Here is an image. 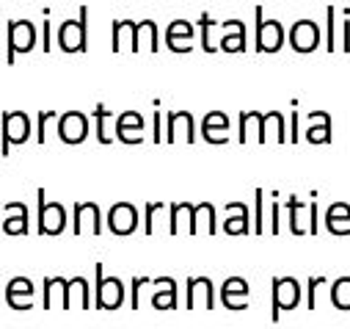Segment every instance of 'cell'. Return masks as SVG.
<instances>
[{
  "instance_id": "cell-1",
  "label": "cell",
  "mask_w": 350,
  "mask_h": 329,
  "mask_svg": "<svg viewBox=\"0 0 350 329\" xmlns=\"http://www.w3.org/2000/svg\"><path fill=\"white\" fill-rule=\"evenodd\" d=\"M58 47L64 53H83L89 47V9H80L77 20H66L58 28Z\"/></svg>"
},
{
  "instance_id": "cell-2",
  "label": "cell",
  "mask_w": 350,
  "mask_h": 329,
  "mask_svg": "<svg viewBox=\"0 0 350 329\" xmlns=\"http://www.w3.org/2000/svg\"><path fill=\"white\" fill-rule=\"evenodd\" d=\"M39 199V235H61L66 227V210L61 202H50L44 197V188L36 191Z\"/></svg>"
},
{
  "instance_id": "cell-3",
  "label": "cell",
  "mask_w": 350,
  "mask_h": 329,
  "mask_svg": "<svg viewBox=\"0 0 350 329\" xmlns=\"http://www.w3.org/2000/svg\"><path fill=\"white\" fill-rule=\"evenodd\" d=\"M256 50L259 53H279L284 45V28L279 20L262 17V6H256Z\"/></svg>"
},
{
  "instance_id": "cell-4",
  "label": "cell",
  "mask_w": 350,
  "mask_h": 329,
  "mask_svg": "<svg viewBox=\"0 0 350 329\" xmlns=\"http://www.w3.org/2000/svg\"><path fill=\"white\" fill-rule=\"evenodd\" d=\"M3 122V147H0V155H9L12 144H25L31 136V119L23 111H6L0 117Z\"/></svg>"
},
{
  "instance_id": "cell-5",
  "label": "cell",
  "mask_w": 350,
  "mask_h": 329,
  "mask_svg": "<svg viewBox=\"0 0 350 329\" xmlns=\"http://www.w3.org/2000/svg\"><path fill=\"white\" fill-rule=\"evenodd\" d=\"M97 269V310H116L124 302V282L119 277H105L103 263L94 266Z\"/></svg>"
},
{
  "instance_id": "cell-6",
  "label": "cell",
  "mask_w": 350,
  "mask_h": 329,
  "mask_svg": "<svg viewBox=\"0 0 350 329\" xmlns=\"http://www.w3.org/2000/svg\"><path fill=\"white\" fill-rule=\"evenodd\" d=\"M301 282L295 277H279L273 280V313L271 318L279 321L282 310H295L301 304Z\"/></svg>"
},
{
  "instance_id": "cell-7",
  "label": "cell",
  "mask_w": 350,
  "mask_h": 329,
  "mask_svg": "<svg viewBox=\"0 0 350 329\" xmlns=\"http://www.w3.org/2000/svg\"><path fill=\"white\" fill-rule=\"evenodd\" d=\"M36 45V28L31 20H14L9 23V53H6V61L14 64L17 53H31Z\"/></svg>"
},
{
  "instance_id": "cell-8",
  "label": "cell",
  "mask_w": 350,
  "mask_h": 329,
  "mask_svg": "<svg viewBox=\"0 0 350 329\" xmlns=\"http://www.w3.org/2000/svg\"><path fill=\"white\" fill-rule=\"evenodd\" d=\"M290 47L295 53H312L320 47V25L314 20H298L290 28Z\"/></svg>"
},
{
  "instance_id": "cell-9",
  "label": "cell",
  "mask_w": 350,
  "mask_h": 329,
  "mask_svg": "<svg viewBox=\"0 0 350 329\" xmlns=\"http://www.w3.org/2000/svg\"><path fill=\"white\" fill-rule=\"evenodd\" d=\"M72 232H75V235H83V232L100 235V232H103V216H100L97 202H77V205H75Z\"/></svg>"
},
{
  "instance_id": "cell-10",
  "label": "cell",
  "mask_w": 350,
  "mask_h": 329,
  "mask_svg": "<svg viewBox=\"0 0 350 329\" xmlns=\"http://www.w3.org/2000/svg\"><path fill=\"white\" fill-rule=\"evenodd\" d=\"M89 136V119L80 111H66L64 117H58V138L64 144H80Z\"/></svg>"
},
{
  "instance_id": "cell-11",
  "label": "cell",
  "mask_w": 350,
  "mask_h": 329,
  "mask_svg": "<svg viewBox=\"0 0 350 329\" xmlns=\"http://www.w3.org/2000/svg\"><path fill=\"white\" fill-rule=\"evenodd\" d=\"M165 141L177 144V141H196V130H193V117L191 111H168V130H165Z\"/></svg>"
},
{
  "instance_id": "cell-12",
  "label": "cell",
  "mask_w": 350,
  "mask_h": 329,
  "mask_svg": "<svg viewBox=\"0 0 350 329\" xmlns=\"http://www.w3.org/2000/svg\"><path fill=\"white\" fill-rule=\"evenodd\" d=\"M188 310H213L215 307V291H213V280L210 277H191L188 280V299H185Z\"/></svg>"
},
{
  "instance_id": "cell-13",
  "label": "cell",
  "mask_w": 350,
  "mask_h": 329,
  "mask_svg": "<svg viewBox=\"0 0 350 329\" xmlns=\"http://www.w3.org/2000/svg\"><path fill=\"white\" fill-rule=\"evenodd\" d=\"M193 25L188 20H174L165 31V47L171 53H191L193 50Z\"/></svg>"
},
{
  "instance_id": "cell-14",
  "label": "cell",
  "mask_w": 350,
  "mask_h": 329,
  "mask_svg": "<svg viewBox=\"0 0 350 329\" xmlns=\"http://www.w3.org/2000/svg\"><path fill=\"white\" fill-rule=\"evenodd\" d=\"M108 227H111V232H116V235H130V232H135V227H138V210H135L130 202H116V205L108 210Z\"/></svg>"
},
{
  "instance_id": "cell-15",
  "label": "cell",
  "mask_w": 350,
  "mask_h": 329,
  "mask_svg": "<svg viewBox=\"0 0 350 329\" xmlns=\"http://www.w3.org/2000/svg\"><path fill=\"white\" fill-rule=\"evenodd\" d=\"M116 138L124 144H141L144 141V117L138 111H124L116 119Z\"/></svg>"
},
{
  "instance_id": "cell-16",
  "label": "cell",
  "mask_w": 350,
  "mask_h": 329,
  "mask_svg": "<svg viewBox=\"0 0 350 329\" xmlns=\"http://www.w3.org/2000/svg\"><path fill=\"white\" fill-rule=\"evenodd\" d=\"M221 302L226 310H245L248 307V282L243 277H229L221 285Z\"/></svg>"
},
{
  "instance_id": "cell-17",
  "label": "cell",
  "mask_w": 350,
  "mask_h": 329,
  "mask_svg": "<svg viewBox=\"0 0 350 329\" xmlns=\"http://www.w3.org/2000/svg\"><path fill=\"white\" fill-rule=\"evenodd\" d=\"M202 136L210 144H226L229 141V117L224 111H210L202 122Z\"/></svg>"
},
{
  "instance_id": "cell-18",
  "label": "cell",
  "mask_w": 350,
  "mask_h": 329,
  "mask_svg": "<svg viewBox=\"0 0 350 329\" xmlns=\"http://www.w3.org/2000/svg\"><path fill=\"white\" fill-rule=\"evenodd\" d=\"M31 296H33V282L28 277H14L6 285V302L12 310H31Z\"/></svg>"
},
{
  "instance_id": "cell-19",
  "label": "cell",
  "mask_w": 350,
  "mask_h": 329,
  "mask_svg": "<svg viewBox=\"0 0 350 329\" xmlns=\"http://www.w3.org/2000/svg\"><path fill=\"white\" fill-rule=\"evenodd\" d=\"M193 208L196 205H191V202H177V205L168 208L171 210V219H168V232L171 235H183V232L191 235V230H193Z\"/></svg>"
},
{
  "instance_id": "cell-20",
  "label": "cell",
  "mask_w": 350,
  "mask_h": 329,
  "mask_svg": "<svg viewBox=\"0 0 350 329\" xmlns=\"http://www.w3.org/2000/svg\"><path fill=\"white\" fill-rule=\"evenodd\" d=\"M152 285H157V291L152 293L154 310H177V282L171 277H157L152 280Z\"/></svg>"
},
{
  "instance_id": "cell-21",
  "label": "cell",
  "mask_w": 350,
  "mask_h": 329,
  "mask_svg": "<svg viewBox=\"0 0 350 329\" xmlns=\"http://www.w3.org/2000/svg\"><path fill=\"white\" fill-rule=\"evenodd\" d=\"M28 221H31V216H28V208L23 205V202H9L6 205V221H3V230L9 232V235H28Z\"/></svg>"
},
{
  "instance_id": "cell-22",
  "label": "cell",
  "mask_w": 350,
  "mask_h": 329,
  "mask_svg": "<svg viewBox=\"0 0 350 329\" xmlns=\"http://www.w3.org/2000/svg\"><path fill=\"white\" fill-rule=\"evenodd\" d=\"M226 221H224V232L229 235H245L251 232V224H248V208L243 202H229L226 205Z\"/></svg>"
},
{
  "instance_id": "cell-23",
  "label": "cell",
  "mask_w": 350,
  "mask_h": 329,
  "mask_svg": "<svg viewBox=\"0 0 350 329\" xmlns=\"http://www.w3.org/2000/svg\"><path fill=\"white\" fill-rule=\"evenodd\" d=\"M325 227L334 235H350V205L347 202H334L325 213Z\"/></svg>"
},
{
  "instance_id": "cell-24",
  "label": "cell",
  "mask_w": 350,
  "mask_h": 329,
  "mask_svg": "<svg viewBox=\"0 0 350 329\" xmlns=\"http://www.w3.org/2000/svg\"><path fill=\"white\" fill-rule=\"evenodd\" d=\"M287 130H284V117H282V111H268V114H262V133H259V144H265V141H271V136H276V141H287V136H284Z\"/></svg>"
},
{
  "instance_id": "cell-25",
  "label": "cell",
  "mask_w": 350,
  "mask_h": 329,
  "mask_svg": "<svg viewBox=\"0 0 350 329\" xmlns=\"http://www.w3.org/2000/svg\"><path fill=\"white\" fill-rule=\"evenodd\" d=\"M75 304L80 310H89V304H92V299H89V282H85V277H75L66 285V310H72Z\"/></svg>"
},
{
  "instance_id": "cell-26",
  "label": "cell",
  "mask_w": 350,
  "mask_h": 329,
  "mask_svg": "<svg viewBox=\"0 0 350 329\" xmlns=\"http://www.w3.org/2000/svg\"><path fill=\"white\" fill-rule=\"evenodd\" d=\"M66 285H69V280H64V277H47L44 280V310H53L55 302L66 310Z\"/></svg>"
},
{
  "instance_id": "cell-27",
  "label": "cell",
  "mask_w": 350,
  "mask_h": 329,
  "mask_svg": "<svg viewBox=\"0 0 350 329\" xmlns=\"http://www.w3.org/2000/svg\"><path fill=\"white\" fill-rule=\"evenodd\" d=\"M135 25L138 23H133V20H116L113 23V53H122L124 47H135Z\"/></svg>"
},
{
  "instance_id": "cell-28",
  "label": "cell",
  "mask_w": 350,
  "mask_h": 329,
  "mask_svg": "<svg viewBox=\"0 0 350 329\" xmlns=\"http://www.w3.org/2000/svg\"><path fill=\"white\" fill-rule=\"evenodd\" d=\"M218 227H215V208L210 205V202H199L196 208H193V230H191V235H199V232H215Z\"/></svg>"
},
{
  "instance_id": "cell-29",
  "label": "cell",
  "mask_w": 350,
  "mask_h": 329,
  "mask_svg": "<svg viewBox=\"0 0 350 329\" xmlns=\"http://www.w3.org/2000/svg\"><path fill=\"white\" fill-rule=\"evenodd\" d=\"M157 50L160 45H157V25H154V20H141L138 25H135V47H133V53H138V50Z\"/></svg>"
},
{
  "instance_id": "cell-30",
  "label": "cell",
  "mask_w": 350,
  "mask_h": 329,
  "mask_svg": "<svg viewBox=\"0 0 350 329\" xmlns=\"http://www.w3.org/2000/svg\"><path fill=\"white\" fill-rule=\"evenodd\" d=\"M251 133H256V141H259V133H262V114L259 111H243L240 114V144H245L251 138Z\"/></svg>"
},
{
  "instance_id": "cell-31",
  "label": "cell",
  "mask_w": 350,
  "mask_h": 329,
  "mask_svg": "<svg viewBox=\"0 0 350 329\" xmlns=\"http://www.w3.org/2000/svg\"><path fill=\"white\" fill-rule=\"evenodd\" d=\"M218 47L226 50V53H243V50H245V25L237 23V25L232 28V34H226V36L221 39Z\"/></svg>"
},
{
  "instance_id": "cell-32",
  "label": "cell",
  "mask_w": 350,
  "mask_h": 329,
  "mask_svg": "<svg viewBox=\"0 0 350 329\" xmlns=\"http://www.w3.org/2000/svg\"><path fill=\"white\" fill-rule=\"evenodd\" d=\"M331 302L336 310H350V277H339L331 285Z\"/></svg>"
},
{
  "instance_id": "cell-33",
  "label": "cell",
  "mask_w": 350,
  "mask_h": 329,
  "mask_svg": "<svg viewBox=\"0 0 350 329\" xmlns=\"http://www.w3.org/2000/svg\"><path fill=\"white\" fill-rule=\"evenodd\" d=\"M304 208H306V205H304V202H301L298 197H290V199H287V213H290V230H293L295 235H304V232H309V230H306V227L301 224V221H304V219H301V210H304Z\"/></svg>"
},
{
  "instance_id": "cell-34",
  "label": "cell",
  "mask_w": 350,
  "mask_h": 329,
  "mask_svg": "<svg viewBox=\"0 0 350 329\" xmlns=\"http://www.w3.org/2000/svg\"><path fill=\"white\" fill-rule=\"evenodd\" d=\"M94 119H97V138H100V144H111L113 138H111V133H108V119H111V111L100 103L97 108H94Z\"/></svg>"
},
{
  "instance_id": "cell-35",
  "label": "cell",
  "mask_w": 350,
  "mask_h": 329,
  "mask_svg": "<svg viewBox=\"0 0 350 329\" xmlns=\"http://www.w3.org/2000/svg\"><path fill=\"white\" fill-rule=\"evenodd\" d=\"M306 141H312V144H328V141H331V119H325L320 127L312 125V127L306 130Z\"/></svg>"
},
{
  "instance_id": "cell-36",
  "label": "cell",
  "mask_w": 350,
  "mask_h": 329,
  "mask_svg": "<svg viewBox=\"0 0 350 329\" xmlns=\"http://www.w3.org/2000/svg\"><path fill=\"white\" fill-rule=\"evenodd\" d=\"M199 25H202V47H204L207 53H215L218 47L213 45V20H210V14H207V12L202 14V20H199Z\"/></svg>"
},
{
  "instance_id": "cell-37",
  "label": "cell",
  "mask_w": 350,
  "mask_h": 329,
  "mask_svg": "<svg viewBox=\"0 0 350 329\" xmlns=\"http://www.w3.org/2000/svg\"><path fill=\"white\" fill-rule=\"evenodd\" d=\"M325 23H328V34H325V50L328 53H334L336 50V36H334V31H336V12L328 6L325 9Z\"/></svg>"
},
{
  "instance_id": "cell-38",
  "label": "cell",
  "mask_w": 350,
  "mask_h": 329,
  "mask_svg": "<svg viewBox=\"0 0 350 329\" xmlns=\"http://www.w3.org/2000/svg\"><path fill=\"white\" fill-rule=\"evenodd\" d=\"M53 119H58L55 111H42V114H39V130H36V141H39V144L47 141V122H53Z\"/></svg>"
},
{
  "instance_id": "cell-39",
  "label": "cell",
  "mask_w": 350,
  "mask_h": 329,
  "mask_svg": "<svg viewBox=\"0 0 350 329\" xmlns=\"http://www.w3.org/2000/svg\"><path fill=\"white\" fill-rule=\"evenodd\" d=\"M160 210H165V202H149V205H146V224H144L146 235L154 232V216H157Z\"/></svg>"
},
{
  "instance_id": "cell-40",
  "label": "cell",
  "mask_w": 350,
  "mask_h": 329,
  "mask_svg": "<svg viewBox=\"0 0 350 329\" xmlns=\"http://www.w3.org/2000/svg\"><path fill=\"white\" fill-rule=\"evenodd\" d=\"M262 197H265V191L256 188V191H254V205H256V224H254V232H256V235L265 232V224H262V221H265V216H262Z\"/></svg>"
},
{
  "instance_id": "cell-41",
  "label": "cell",
  "mask_w": 350,
  "mask_h": 329,
  "mask_svg": "<svg viewBox=\"0 0 350 329\" xmlns=\"http://www.w3.org/2000/svg\"><path fill=\"white\" fill-rule=\"evenodd\" d=\"M149 282H152L149 277H135V280H133V288H130V291H133V299H130V307H133V310L141 307V299H138V296H141V288L149 285Z\"/></svg>"
},
{
  "instance_id": "cell-42",
  "label": "cell",
  "mask_w": 350,
  "mask_h": 329,
  "mask_svg": "<svg viewBox=\"0 0 350 329\" xmlns=\"http://www.w3.org/2000/svg\"><path fill=\"white\" fill-rule=\"evenodd\" d=\"M325 280L323 277H312L309 282H306V291H309V299H306V307L309 310H317V302H314V291H317V285H323Z\"/></svg>"
},
{
  "instance_id": "cell-43",
  "label": "cell",
  "mask_w": 350,
  "mask_h": 329,
  "mask_svg": "<svg viewBox=\"0 0 350 329\" xmlns=\"http://www.w3.org/2000/svg\"><path fill=\"white\" fill-rule=\"evenodd\" d=\"M279 213H282V208H279V202L273 197V205H271V232L273 235H279Z\"/></svg>"
},
{
  "instance_id": "cell-44",
  "label": "cell",
  "mask_w": 350,
  "mask_h": 329,
  "mask_svg": "<svg viewBox=\"0 0 350 329\" xmlns=\"http://www.w3.org/2000/svg\"><path fill=\"white\" fill-rule=\"evenodd\" d=\"M42 47H44V50L53 47V39H50V20L42 23Z\"/></svg>"
},
{
  "instance_id": "cell-45",
  "label": "cell",
  "mask_w": 350,
  "mask_h": 329,
  "mask_svg": "<svg viewBox=\"0 0 350 329\" xmlns=\"http://www.w3.org/2000/svg\"><path fill=\"white\" fill-rule=\"evenodd\" d=\"M317 232V205L312 202L309 205V235H314Z\"/></svg>"
},
{
  "instance_id": "cell-46",
  "label": "cell",
  "mask_w": 350,
  "mask_h": 329,
  "mask_svg": "<svg viewBox=\"0 0 350 329\" xmlns=\"http://www.w3.org/2000/svg\"><path fill=\"white\" fill-rule=\"evenodd\" d=\"M342 47L350 50V23L347 20H342Z\"/></svg>"
},
{
  "instance_id": "cell-47",
  "label": "cell",
  "mask_w": 350,
  "mask_h": 329,
  "mask_svg": "<svg viewBox=\"0 0 350 329\" xmlns=\"http://www.w3.org/2000/svg\"><path fill=\"white\" fill-rule=\"evenodd\" d=\"M154 141H163V127H160V111H154Z\"/></svg>"
},
{
  "instance_id": "cell-48",
  "label": "cell",
  "mask_w": 350,
  "mask_h": 329,
  "mask_svg": "<svg viewBox=\"0 0 350 329\" xmlns=\"http://www.w3.org/2000/svg\"><path fill=\"white\" fill-rule=\"evenodd\" d=\"M0 47H3V23H0Z\"/></svg>"
}]
</instances>
